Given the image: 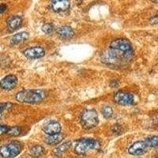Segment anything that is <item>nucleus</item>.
Instances as JSON below:
<instances>
[{
  "mask_svg": "<svg viewBox=\"0 0 158 158\" xmlns=\"http://www.w3.org/2000/svg\"><path fill=\"white\" fill-rule=\"evenodd\" d=\"M98 123V115L95 110H85L81 114V123L85 129L95 127Z\"/></svg>",
  "mask_w": 158,
  "mask_h": 158,
  "instance_id": "5",
  "label": "nucleus"
},
{
  "mask_svg": "<svg viewBox=\"0 0 158 158\" xmlns=\"http://www.w3.org/2000/svg\"><path fill=\"white\" fill-rule=\"evenodd\" d=\"M147 145L145 142H136L128 149V153L134 156H141L147 150Z\"/></svg>",
  "mask_w": 158,
  "mask_h": 158,
  "instance_id": "8",
  "label": "nucleus"
},
{
  "mask_svg": "<svg viewBox=\"0 0 158 158\" xmlns=\"http://www.w3.org/2000/svg\"><path fill=\"white\" fill-rule=\"evenodd\" d=\"M17 84H18V78L16 76L12 75V74L6 76L0 81V87L6 91L15 89Z\"/></svg>",
  "mask_w": 158,
  "mask_h": 158,
  "instance_id": "7",
  "label": "nucleus"
},
{
  "mask_svg": "<svg viewBox=\"0 0 158 158\" xmlns=\"http://www.w3.org/2000/svg\"><path fill=\"white\" fill-rule=\"evenodd\" d=\"M149 23L152 24V25H156V24H158V15H155L153 18H151L149 19Z\"/></svg>",
  "mask_w": 158,
  "mask_h": 158,
  "instance_id": "24",
  "label": "nucleus"
},
{
  "mask_svg": "<svg viewBox=\"0 0 158 158\" xmlns=\"http://www.w3.org/2000/svg\"><path fill=\"white\" fill-rule=\"evenodd\" d=\"M71 146V142H64V143L61 144L60 146H59L58 147H56V149L53 150V153L56 156H61L62 154L67 152L70 147Z\"/></svg>",
  "mask_w": 158,
  "mask_h": 158,
  "instance_id": "16",
  "label": "nucleus"
},
{
  "mask_svg": "<svg viewBox=\"0 0 158 158\" xmlns=\"http://www.w3.org/2000/svg\"><path fill=\"white\" fill-rule=\"evenodd\" d=\"M102 113L103 115H104L105 118H108L112 115V114H113V110H112V108L110 106H105L103 108Z\"/></svg>",
  "mask_w": 158,
  "mask_h": 158,
  "instance_id": "19",
  "label": "nucleus"
},
{
  "mask_svg": "<svg viewBox=\"0 0 158 158\" xmlns=\"http://www.w3.org/2000/svg\"><path fill=\"white\" fill-rule=\"evenodd\" d=\"M47 97V93L44 90H22L18 93L16 100L20 103L37 104L43 101Z\"/></svg>",
  "mask_w": 158,
  "mask_h": 158,
  "instance_id": "2",
  "label": "nucleus"
},
{
  "mask_svg": "<svg viewBox=\"0 0 158 158\" xmlns=\"http://www.w3.org/2000/svg\"><path fill=\"white\" fill-rule=\"evenodd\" d=\"M43 130L45 133L48 135H56V134H59L61 131V125L58 122L52 121L45 124Z\"/></svg>",
  "mask_w": 158,
  "mask_h": 158,
  "instance_id": "11",
  "label": "nucleus"
},
{
  "mask_svg": "<svg viewBox=\"0 0 158 158\" xmlns=\"http://www.w3.org/2000/svg\"><path fill=\"white\" fill-rule=\"evenodd\" d=\"M7 6L6 4H1L0 5V15H2L3 13H5L6 11L7 10Z\"/></svg>",
  "mask_w": 158,
  "mask_h": 158,
  "instance_id": "25",
  "label": "nucleus"
},
{
  "mask_svg": "<svg viewBox=\"0 0 158 158\" xmlns=\"http://www.w3.org/2000/svg\"><path fill=\"white\" fill-rule=\"evenodd\" d=\"M23 54L28 59H39L45 55V50L41 47H32L25 49Z\"/></svg>",
  "mask_w": 158,
  "mask_h": 158,
  "instance_id": "10",
  "label": "nucleus"
},
{
  "mask_svg": "<svg viewBox=\"0 0 158 158\" xmlns=\"http://www.w3.org/2000/svg\"><path fill=\"white\" fill-rule=\"evenodd\" d=\"M29 38V33L27 32H22L13 36L10 39V43L12 45H16L21 44Z\"/></svg>",
  "mask_w": 158,
  "mask_h": 158,
  "instance_id": "14",
  "label": "nucleus"
},
{
  "mask_svg": "<svg viewBox=\"0 0 158 158\" xmlns=\"http://www.w3.org/2000/svg\"><path fill=\"white\" fill-rule=\"evenodd\" d=\"M22 23V18L18 15H14L10 17L7 21L8 28L10 31H15L21 26Z\"/></svg>",
  "mask_w": 158,
  "mask_h": 158,
  "instance_id": "13",
  "label": "nucleus"
},
{
  "mask_svg": "<svg viewBox=\"0 0 158 158\" xmlns=\"http://www.w3.org/2000/svg\"><path fill=\"white\" fill-rule=\"evenodd\" d=\"M114 101L119 105L127 106V105H131L133 104L135 101V98H134V96L130 93L119 91L117 92L114 96Z\"/></svg>",
  "mask_w": 158,
  "mask_h": 158,
  "instance_id": "6",
  "label": "nucleus"
},
{
  "mask_svg": "<svg viewBox=\"0 0 158 158\" xmlns=\"http://www.w3.org/2000/svg\"><path fill=\"white\" fill-rule=\"evenodd\" d=\"M44 153V149L43 146H39V145H36V146H32L31 148L30 151H29V154L32 157L34 158H38L40 156H41Z\"/></svg>",
  "mask_w": 158,
  "mask_h": 158,
  "instance_id": "17",
  "label": "nucleus"
},
{
  "mask_svg": "<svg viewBox=\"0 0 158 158\" xmlns=\"http://www.w3.org/2000/svg\"><path fill=\"white\" fill-rule=\"evenodd\" d=\"M70 1L69 0H52L51 1V8L54 12L61 13L67 10L70 8Z\"/></svg>",
  "mask_w": 158,
  "mask_h": 158,
  "instance_id": "9",
  "label": "nucleus"
},
{
  "mask_svg": "<svg viewBox=\"0 0 158 158\" xmlns=\"http://www.w3.org/2000/svg\"><path fill=\"white\" fill-rule=\"evenodd\" d=\"M12 107V104L11 103H1L0 104V119L2 118V114L6 110H8Z\"/></svg>",
  "mask_w": 158,
  "mask_h": 158,
  "instance_id": "22",
  "label": "nucleus"
},
{
  "mask_svg": "<svg viewBox=\"0 0 158 158\" xmlns=\"http://www.w3.org/2000/svg\"><path fill=\"white\" fill-rule=\"evenodd\" d=\"M21 128L19 127H14L10 128L9 131H7V134L10 136H18L21 134Z\"/></svg>",
  "mask_w": 158,
  "mask_h": 158,
  "instance_id": "20",
  "label": "nucleus"
},
{
  "mask_svg": "<svg viewBox=\"0 0 158 158\" xmlns=\"http://www.w3.org/2000/svg\"><path fill=\"white\" fill-rule=\"evenodd\" d=\"M100 149V143L98 141L92 138H85L79 141L75 146L74 151L79 155H83L89 150H97Z\"/></svg>",
  "mask_w": 158,
  "mask_h": 158,
  "instance_id": "4",
  "label": "nucleus"
},
{
  "mask_svg": "<svg viewBox=\"0 0 158 158\" xmlns=\"http://www.w3.org/2000/svg\"><path fill=\"white\" fill-rule=\"evenodd\" d=\"M57 34L62 39H70L74 36V30L72 29L71 27L70 26H67V25H64V26H61L57 29Z\"/></svg>",
  "mask_w": 158,
  "mask_h": 158,
  "instance_id": "12",
  "label": "nucleus"
},
{
  "mask_svg": "<svg viewBox=\"0 0 158 158\" xmlns=\"http://www.w3.org/2000/svg\"><path fill=\"white\" fill-rule=\"evenodd\" d=\"M10 127L6 126H3V125H0V135H3L5 133H7V131H9Z\"/></svg>",
  "mask_w": 158,
  "mask_h": 158,
  "instance_id": "23",
  "label": "nucleus"
},
{
  "mask_svg": "<svg viewBox=\"0 0 158 158\" xmlns=\"http://www.w3.org/2000/svg\"><path fill=\"white\" fill-rule=\"evenodd\" d=\"M42 30L44 33L46 34H51L53 30H54V26L52 24L50 23H47V24H44V25L42 26Z\"/></svg>",
  "mask_w": 158,
  "mask_h": 158,
  "instance_id": "21",
  "label": "nucleus"
},
{
  "mask_svg": "<svg viewBox=\"0 0 158 158\" xmlns=\"http://www.w3.org/2000/svg\"><path fill=\"white\" fill-rule=\"evenodd\" d=\"M22 150V145L19 142L13 141L0 148V156L4 158H14Z\"/></svg>",
  "mask_w": 158,
  "mask_h": 158,
  "instance_id": "3",
  "label": "nucleus"
},
{
  "mask_svg": "<svg viewBox=\"0 0 158 158\" xmlns=\"http://www.w3.org/2000/svg\"><path fill=\"white\" fill-rule=\"evenodd\" d=\"M134 56V51L125 52L116 48L109 47L107 52H104L101 56L103 63L112 66L122 67L127 65Z\"/></svg>",
  "mask_w": 158,
  "mask_h": 158,
  "instance_id": "1",
  "label": "nucleus"
},
{
  "mask_svg": "<svg viewBox=\"0 0 158 158\" xmlns=\"http://www.w3.org/2000/svg\"><path fill=\"white\" fill-rule=\"evenodd\" d=\"M148 147H156L158 146V136H152L146 138L145 141Z\"/></svg>",
  "mask_w": 158,
  "mask_h": 158,
  "instance_id": "18",
  "label": "nucleus"
},
{
  "mask_svg": "<svg viewBox=\"0 0 158 158\" xmlns=\"http://www.w3.org/2000/svg\"><path fill=\"white\" fill-rule=\"evenodd\" d=\"M63 140V136L61 134H56V135H49L46 138L45 142L49 146H56L57 144L60 143Z\"/></svg>",
  "mask_w": 158,
  "mask_h": 158,
  "instance_id": "15",
  "label": "nucleus"
}]
</instances>
